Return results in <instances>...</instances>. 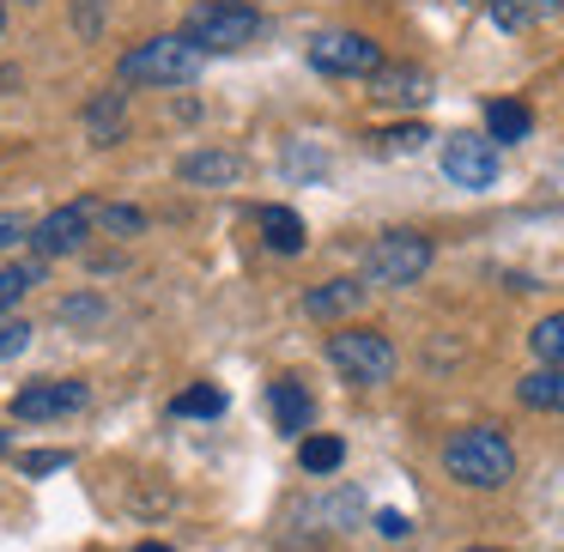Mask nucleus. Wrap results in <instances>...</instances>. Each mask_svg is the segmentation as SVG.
I'll list each match as a JSON object with an SVG mask.
<instances>
[{
  "label": "nucleus",
  "instance_id": "9",
  "mask_svg": "<svg viewBox=\"0 0 564 552\" xmlns=\"http://www.w3.org/2000/svg\"><path fill=\"white\" fill-rule=\"evenodd\" d=\"M86 401H91L86 382L62 377V382H31V389H19L13 413L19 419H67V413H86Z\"/></svg>",
  "mask_w": 564,
  "mask_h": 552
},
{
  "label": "nucleus",
  "instance_id": "23",
  "mask_svg": "<svg viewBox=\"0 0 564 552\" xmlns=\"http://www.w3.org/2000/svg\"><path fill=\"white\" fill-rule=\"evenodd\" d=\"M43 280V261L37 268H0V310H13L19 297H25V285Z\"/></svg>",
  "mask_w": 564,
  "mask_h": 552
},
{
  "label": "nucleus",
  "instance_id": "5",
  "mask_svg": "<svg viewBox=\"0 0 564 552\" xmlns=\"http://www.w3.org/2000/svg\"><path fill=\"white\" fill-rule=\"evenodd\" d=\"M431 268V237L419 231H382L365 249V285H413Z\"/></svg>",
  "mask_w": 564,
  "mask_h": 552
},
{
  "label": "nucleus",
  "instance_id": "11",
  "mask_svg": "<svg viewBox=\"0 0 564 552\" xmlns=\"http://www.w3.org/2000/svg\"><path fill=\"white\" fill-rule=\"evenodd\" d=\"M370 98H377V104H425V98H431V74L382 62L377 74H370Z\"/></svg>",
  "mask_w": 564,
  "mask_h": 552
},
{
  "label": "nucleus",
  "instance_id": "17",
  "mask_svg": "<svg viewBox=\"0 0 564 552\" xmlns=\"http://www.w3.org/2000/svg\"><path fill=\"white\" fill-rule=\"evenodd\" d=\"M564 0H491V25L498 31H534L558 13Z\"/></svg>",
  "mask_w": 564,
  "mask_h": 552
},
{
  "label": "nucleus",
  "instance_id": "13",
  "mask_svg": "<svg viewBox=\"0 0 564 552\" xmlns=\"http://www.w3.org/2000/svg\"><path fill=\"white\" fill-rule=\"evenodd\" d=\"M268 407H273V419H280V431H310V419H316V401L304 394L297 377H273Z\"/></svg>",
  "mask_w": 564,
  "mask_h": 552
},
{
  "label": "nucleus",
  "instance_id": "24",
  "mask_svg": "<svg viewBox=\"0 0 564 552\" xmlns=\"http://www.w3.org/2000/svg\"><path fill=\"white\" fill-rule=\"evenodd\" d=\"M25 346H31V322H19V316H0V358L25 353Z\"/></svg>",
  "mask_w": 564,
  "mask_h": 552
},
{
  "label": "nucleus",
  "instance_id": "8",
  "mask_svg": "<svg viewBox=\"0 0 564 552\" xmlns=\"http://www.w3.org/2000/svg\"><path fill=\"white\" fill-rule=\"evenodd\" d=\"M443 176L455 188H491L498 183V147L479 134H449L443 140Z\"/></svg>",
  "mask_w": 564,
  "mask_h": 552
},
{
  "label": "nucleus",
  "instance_id": "12",
  "mask_svg": "<svg viewBox=\"0 0 564 552\" xmlns=\"http://www.w3.org/2000/svg\"><path fill=\"white\" fill-rule=\"evenodd\" d=\"M365 292H370L365 280H322L316 292L304 297V310H310L316 322H334V316H352V310L365 304Z\"/></svg>",
  "mask_w": 564,
  "mask_h": 552
},
{
  "label": "nucleus",
  "instance_id": "16",
  "mask_svg": "<svg viewBox=\"0 0 564 552\" xmlns=\"http://www.w3.org/2000/svg\"><path fill=\"white\" fill-rule=\"evenodd\" d=\"M528 128H534L528 104H516V98H491V104H486V134H491V147H516V140H528Z\"/></svg>",
  "mask_w": 564,
  "mask_h": 552
},
{
  "label": "nucleus",
  "instance_id": "4",
  "mask_svg": "<svg viewBox=\"0 0 564 552\" xmlns=\"http://www.w3.org/2000/svg\"><path fill=\"white\" fill-rule=\"evenodd\" d=\"M116 74H122L128 86H183V79L200 74V55L183 43V31H171V37L134 43V50L122 55V67H116Z\"/></svg>",
  "mask_w": 564,
  "mask_h": 552
},
{
  "label": "nucleus",
  "instance_id": "27",
  "mask_svg": "<svg viewBox=\"0 0 564 552\" xmlns=\"http://www.w3.org/2000/svg\"><path fill=\"white\" fill-rule=\"evenodd\" d=\"M98 219L110 225V231H140V213L134 207H98Z\"/></svg>",
  "mask_w": 564,
  "mask_h": 552
},
{
  "label": "nucleus",
  "instance_id": "26",
  "mask_svg": "<svg viewBox=\"0 0 564 552\" xmlns=\"http://www.w3.org/2000/svg\"><path fill=\"white\" fill-rule=\"evenodd\" d=\"M31 237V225L19 219V213H0V249H13V243H25Z\"/></svg>",
  "mask_w": 564,
  "mask_h": 552
},
{
  "label": "nucleus",
  "instance_id": "30",
  "mask_svg": "<svg viewBox=\"0 0 564 552\" xmlns=\"http://www.w3.org/2000/svg\"><path fill=\"white\" fill-rule=\"evenodd\" d=\"M474 552H498V546H474Z\"/></svg>",
  "mask_w": 564,
  "mask_h": 552
},
{
  "label": "nucleus",
  "instance_id": "31",
  "mask_svg": "<svg viewBox=\"0 0 564 552\" xmlns=\"http://www.w3.org/2000/svg\"><path fill=\"white\" fill-rule=\"evenodd\" d=\"M0 31H7V13H0Z\"/></svg>",
  "mask_w": 564,
  "mask_h": 552
},
{
  "label": "nucleus",
  "instance_id": "28",
  "mask_svg": "<svg viewBox=\"0 0 564 552\" xmlns=\"http://www.w3.org/2000/svg\"><path fill=\"white\" fill-rule=\"evenodd\" d=\"M377 528H382L389 540H401V534H406V516H394V510H389V516H377Z\"/></svg>",
  "mask_w": 564,
  "mask_h": 552
},
{
  "label": "nucleus",
  "instance_id": "1",
  "mask_svg": "<svg viewBox=\"0 0 564 552\" xmlns=\"http://www.w3.org/2000/svg\"><path fill=\"white\" fill-rule=\"evenodd\" d=\"M443 467H449V479L467 491H498V486H510V474H516V450L498 425H467L443 443Z\"/></svg>",
  "mask_w": 564,
  "mask_h": 552
},
{
  "label": "nucleus",
  "instance_id": "14",
  "mask_svg": "<svg viewBox=\"0 0 564 552\" xmlns=\"http://www.w3.org/2000/svg\"><path fill=\"white\" fill-rule=\"evenodd\" d=\"M516 401L534 413H564V365H540L516 382Z\"/></svg>",
  "mask_w": 564,
  "mask_h": 552
},
{
  "label": "nucleus",
  "instance_id": "20",
  "mask_svg": "<svg viewBox=\"0 0 564 552\" xmlns=\"http://www.w3.org/2000/svg\"><path fill=\"white\" fill-rule=\"evenodd\" d=\"M225 413V389H213V382H195V389L176 394V419H219Z\"/></svg>",
  "mask_w": 564,
  "mask_h": 552
},
{
  "label": "nucleus",
  "instance_id": "21",
  "mask_svg": "<svg viewBox=\"0 0 564 552\" xmlns=\"http://www.w3.org/2000/svg\"><path fill=\"white\" fill-rule=\"evenodd\" d=\"M297 462H304V474H334V467L346 462V443L340 437H304Z\"/></svg>",
  "mask_w": 564,
  "mask_h": 552
},
{
  "label": "nucleus",
  "instance_id": "10",
  "mask_svg": "<svg viewBox=\"0 0 564 552\" xmlns=\"http://www.w3.org/2000/svg\"><path fill=\"white\" fill-rule=\"evenodd\" d=\"M176 176L195 183V188H219V183H237V176H243V159H237V152H219V147H200L176 164Z\"/></svg>",
  "mask_w": 564,
  "mask_h": 552
},
{
  "label": "nucleus",
  "instance_id": "2",
  "mask_svg": "<svg viewBox=\"0 0 564 552\" xmlns=\"http://www.w3.org/2000/svg\"><path fill=\"white\" fill-rule=\"evenodd\" d=\"M261 37V13L249 0H195L183 19V43L195 55H231Z\"/></svg>",
  "mask_w": 564,
  "mask_h": 552
},
{
  "label": "nucleus",
  "instance_id": "25",
  "mask_svg": "<svg viewBox=\"0 0 564 552\" xmlns=\"http://www.w3.org/2000/svg\"><path fill=\"white\" fill-rule=\"evenodd\" d=\"M19 467H25V474H55V467H67V455L62 450H31Z\"/></svg>",
  "mask_w": 564,
  "mask_h": 552
},
{
  "label": "nucleus",
  "instance_id": "3",
  "mask_svg": "<svg viewBox=\"0 0 564 552\" xmlns=\"http://www.w3.org/2000/svg\"><path fill=\"white\" fill-rule=\"evenodd\" d=\"M322 353H328V365L340 370L346 382H358V389H377V382L394 377V340L382 328H334Z\"/></svg>",
  "mask_w": 564,
  "mask_h": 552
},
{
  "label": "nucleus",
  "instance_id": "15",
  "mask_svg": "<svg viewBox=\"0 0 564 552\" xmlns=\"http://www.w3.org/2000/svg\"><path fill=\"white\" fill-rule=\"evenodd\" d=\"M86 128H91V140H98V147H116V140L128 134V98H122V91L91 98L86 104Z\"/></svg>",
  "mask_w": 564,
  "mask_h": 552
},
{
  "label": "nucleus",
  "instance_id": "29",
  "mask_svg": "<svg viewBox=\"0 0 564 552\" xmlns=\"http://www.w3.org/2000/svg\"><path fill=\"white\" fill-rule=\"evenodd\" d=\"M134 552H176V546H159V540H140Z\"/></svg>",
  "mask_w": 564,
  "mask_h": 552
},
{
  "label": "nucleus",
  "instance_id": "32",
  "mask_svg": "<svg viewBox=\"0 0 564 552\" xmlns=\"http://www.w3.org/2000/svg\"><path fill=\"white\" fill-rule=\"evenodd\" d=\"M0 450H7V437H0Z\"/></svg>",
  "mask_w": 564,
  "mask_h": 552
},
{
  "label": "nucleus",
  "instance_id": "6",
  "mask_svg": "<svg viewBox=\"0 0 564 552\" xmlns=\"http://www.w3.org/2000/svg\"><path fill=\"white\" fill-rule=\"evenodd\" d=\"M310 67L334 79H370L382 67V43H370L365 31H322L310 43Z\"/></svg>",
  "mask_w": 564,
  "mask_h": 552
},
{
  "label": "nucleus",
  "instance_id": "18",
  "mask_svg": "<svg viewBox=\"0 0 564 552\" xmlns=\"http://www.w3.org/2000/svg\"><path fill=\"white\" fill-rule=\"evenodd\" d=\"M261 237H268V249H280V256H297L304 249V219H297L292 207H261Z\"/></svg>",
  "mask_w": 564,
  "mask_h": 552
},
{
  "label": "nucleus",
  "instance_id": "7",
  "mask_svg": "<svg viewBox=\"0 0 564 552\" xmlns=\"http://www.w3.org/2000/svg\"><path fill=\"white\" fill-rule=\"evenodd\" d=\"M91 225H98V207H86V201H67V207L43 213V219L31 225L25 243L37 249V261H62V256H74V249H86Z\"/></svg>",
  "mask_w": 564,
  "mask_h": 552
},
{
  "label": "nucleus",
  "instance_id": "19",
  "mask_svg": "<svg viewBox=\"0 0 564 552\" xmlns=\"http://www.w3.org/2000/svg\"><path fill=\"white\" fill-rule=\"evenodd\" d=\"M528 346H534L540 365H564V310L540 316V322H534V334H528Z\"/></svg>",
  "mask_w": 564,
  "mask_h": 552
},
{
  "label": "nucleus",
  "instance_id": "22",
  "mask_svg": "<svg viewBox=\"0 0 564 552\" xmlns=\"http://www.w3.org/2000/svg\"><path fill=\"white\" fill-rule=\"evenodd\" d=\"M370 140H377V152H419L431 134H425V122H401V128H382Z\"/></svg>",
  "mask_w": 564,
  "mask_h": 552
}]
</instances>
